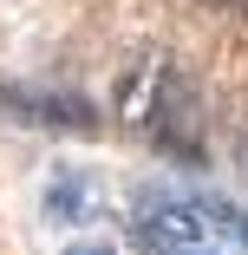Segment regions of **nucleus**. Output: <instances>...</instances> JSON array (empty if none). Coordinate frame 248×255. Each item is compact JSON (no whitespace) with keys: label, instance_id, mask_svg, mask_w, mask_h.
Listing matches in <instances>:
<instances>
[{"label":"nucleus","instance_id":"obj_1","mask_svg":"<svg viewBox=\"0 0 248 255\" xmlns=\"http://www.w3.org/2000/svg\"><path fill=\"white\" fill-rule=\"evenodd\" d=\"M118 118H124V131H137L144 144H157L176 164H203V150H209L203 144V105H196V92L170 53H144L124 66Z\"/></svg>","mask_w":248,"mask_h":255},{"label":"nucleus","instance_id":"obj_2","mask_svg":"<svg viewBox=\"0 0 248 255\" xmlns=\"http://www.w3.org/2000/svg\"><path fill=\"white\" fill-rule=\"evenodd\" d=\"M131 236H137L144 249L183 255V249H203V242H209V223H203V210H196V190L137 183V190H131Z\"/></svg>","mask_w":248,"mask_h":255},{"label":"nucleus","instance_id":"obj_3","mask_svg":"<svg viewBox=\"0 0 248 255\" xmlns=\"http://www.w3.org/2000/svg\"><path fill=\"white\" fill-rule=\"evenodd\" d=\"M0 118H13L26 131H53V137H85L98 131V112L66 85H33V79H0Z\"/></svg>","mask_w":248,"mask_h":255},{"label":"nucleus","instance_id":"obj_4","mask_svg":"<svg viewBox=\"0 0 248 255\" xmlns=\"http://www.w3.org/2000/svg\"><path fill=\"white\" fill-rule=\"evenodd\" d=\"M39 210H46V223H59V229L98 223V216H105V183H98L91 170L59 164L53 177H46V190H39Z\"/></svg>","mask_w":248,"mask_h":255},{"label":"nucleus","instance_id":"obj_5","mask_svg":"<svg viewBox=\"0 0 248 255\" xmlns=\"http://www.w3.org/2000/svg\"><path fill=\"white\" fill-rule=\"evenodd\" d=\"M196 210H203V223H209V242H235L242 255H248V210L235 196H222V190H196Z\"/></svg>","mask_w":248,"mask_h":255},{"label":"nucleus","instance_id":"obj_6","mask_svg":"<svg viewBox=\"0 0 248 255\" xmlns=\"http://www.w3.org/2000/svg\"><path fill=\"white\" fill-rule=\"evenodd\" d=\"M66 255H118V249H105V242H72Z\"/></svg>","mask_w":248,"mask_h":255},{"label":"nucleus","instance_id":"obj_7","mask_svg":"<svg viewBox=\"0 0 248 255\" xmlns=\"http://www.w3.org/2000/svg\"><path fill=\"white\" fill-rule=\"evenodd\" d=\"M242 177H248V144H242Z\"/></svg>","mask_w":248,"mask_h":255},{"label":"nucleus","instance_id":"obj_8","mask_svg":"<svg viewBox=\"0 0 248 255\" xmlns=\"http://www.w3.org/2000/svg\"><path fill=\"white\" fill-rule=\"evenodd\" d=\"M183 255H209V249H183Z\"/></svg>","mask_w":248,"mask_h":255},{"label":"nucleus","instance_id":"obj_9","mask_svg":"<svg viewBox=\"0 0 248 255\" xmlns=\"http://www.w3.org/2000/svg\"><path fill=\"white\" fill-rule=\"evenodd\" d=\"M229 7H248V0H229Z\"/></svg>","mask_w":248,"mask_h":255}]
</instances>
